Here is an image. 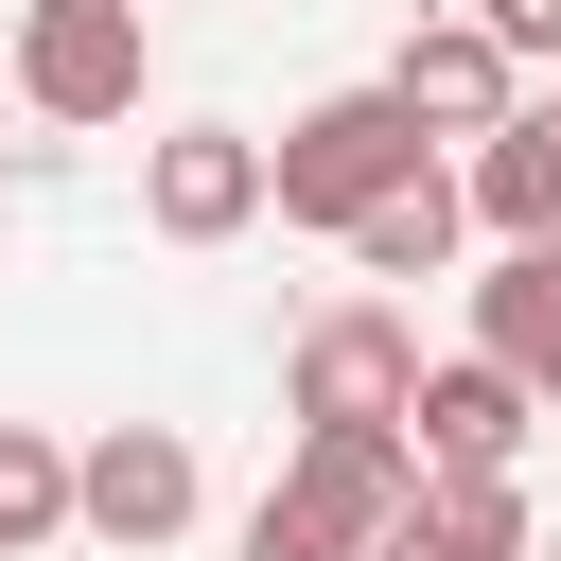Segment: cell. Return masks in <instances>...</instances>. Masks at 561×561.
<instances>
[{"label": "cell", "mask_w": 561, "mask_h": 561, "mask_svg": "<svg viewBox=\"0 0 561 561\" xmlns=\"http://www.w3.org/2000/svg\"><path fill=\"white\" fill-rule=\"evenodd\" d=\"M403 175H421V123H403L386 88H333V105H298V123L263 140V210H280V228H333V245H351Z\"/></svg>", "instance_id": "obj_1"}, {"label": "cell", "mask_w": 561, "mask_h": 561, "mask_svg": "<svg viewBox=\"0 0 561 561\" xmlns=\"http://www.w3.org/2000/svg\"><path fill=\"white\" fill-rule=\"evenodd\" d=\"M280 403H298V438H403V403H421V333H403L386 298H333V316L298 333Z\"/></svg>", "instance_id": "obj_2"}, {"label": "cell", "mask_w": 561, "mask_h": 561, "mask_svg": "<svg viewBox=\"0 0 561 561\" xmlns=\"http://www.w3.org/2000/svg\"><path fill=\"white\" fill-rule=\"evenodd\" d=\"M18 105L35 123H140V0H18Z\"/></svg>", "instance_id": "obj_3"}, {"label": "cell", "mask_w": 561, "mask_h": 561, "mask_svg": "<svg viewBox=\"0 0 561 561\" xmlns=\"http://www.w3.org/2000/svg\"><path fill=\"white\" fill-rule=\"evenodd\" d=\"M70 526L123 543V561H158V543L193 526V438H175V421H105V438L70 456Z\"/></svg>", "instance_id": "obj_4"}, {"label": "cell", "mask_w": 561, "mask_h": 561, "mask_svg": "<svg viewBox=\"0 0 561 561\" xmlns=\"http://www.w3.org/2000/svg\"><path fill=\"white\" fill-rule=\"evenodd\" d=\"M140 210H158V245H245L263 228V140L245 123H175L140 158Z\"/></svg>", "instance_id": "obj_5"}, {"label": "cell", "mask_w": 561, "mask_h": 561, "mask_svg": "<svg viewBox=\"0 0 561 561\" xmlns=\"http://www.w3.org/2000/svg\"><path fill=\"white\" fill-rule=\"evenodd\" d=\"M386 105H403L421 140H491V123L526 105V70H508V53L473 35V18H421V35L386 53Z\"/></svg>", "instance_id": "obj_6"}, {"label": "cell", "mask_w": 561, "mask_h": 561, "mask_svg": "<svg viewBox=\"0 0 561 561\" xmlns=\"http://www.w3.org/2000/svg\"><path fill=\"white\" fill-rule=\"evenodd\" d=\"M526 421H543V403H526L491 351H456V368H421V403H403V456H421V473H508V456H526Z\"/></svg>", "instance_id": "obj_7"}, {"label": "cell", "mask_w": 561, "mask_h": 561, "mask_svg": "<svg viewBox=\"0 0 561 561\" xmlns=\"http://www.w3.org/2000/svg\"><path fill=\"white\" fill-rule=\"evenodd\" d=\"M456 193H473V228H491V245H561V88H543V105H508V123L473 140V175H456Z\"/></svg>", "instance_id": "obj_8"}, {"label": "cell", "mask_w": 561, "mask_h": 561, "mask_svg": "<svg viewBox=\"0 0 561 561\" xmlns=\"http://www.w3.org/2000/svg\"><path fill=\"white\" fill-rule=\"evenodd\" d=\"M473 351H491V368L561 421V245H508V263L473 280Z\"/></svg>", "instance_id": "obj_9"}, {"label": "cell", "mask_w": 561, "mask_h": 561, "mask_svg": "<svg viewBox=\"0 0 561 561\" xmlns=\"http://www.w3.org/2000/svg\"><path fill=\"white\" fill-rule=\"evenodd\" d=\"M368 561H526V491H508V473H421Z\"/></svg>", "instance_id": "obj_10"}, {"label": "cell", "mask_w": 561, "mask_h": 561, "mask_svg": "<svg viewBox=\"0 0 561 561\" xmlns=\"http://www.w3.org/2000/svg\"><path fill=\"white\" fill-rule=\"evenodd\" d=\"M280 491H316L333 526H368V543H386V526H403V491H421V456H403V438H298V456H280Z\"/></svg>", "instance_id": "obj_11"}, {"label": "cell", "mask_w": 561, "mask_h": 561, "mask_svg": "<svg viewBox=\"0 0 561 561\" xmlns=\"http://www.w3.org/2000/svg\"><path fill=\"white\" fill-rule=\"evenodd\" d=\"M456 228H473V193H456V175L421 158V175H403V193H386V210L351 228V263H368V280H438V263H456Z\"/></svg>", "instance_id": "obj_12"}, {"label": "cell", "mask_w": 561, "mask_h": 561, "mask_svg": "<svg viewBox=\"0 0 561 561\" xmlns=\"http://www.w3.org/2000/svg\"><path fill=\"white\" fill-rule=\"evenodd\" d=\"M70 526V438H35V421H0V561H35Z\"/></svg>", "instance_id": "obj_13"}, {"label": "cell", "mask_w": 561, "mask_h": 561, "mask_svg": "<svg viewBox=\"0 0 561 561\" xmlns=\"http://www.w3.org/2000/svg\"><path fill=\"white\" fill-rule=\"evenodd\" d=\"M245 561H368V526H333L316 491H263L245 508Z\"/></svg>", "instance_id": "obj_14"}, {"label": "cell", "mask_w": 561, "mask_h": 561, "mask_svg": "<svg viewBox=\"0 0 561 561\" xmlns=\"http://www.w3.org/2000/svg\"><path fill=\"white\" fill-rule=\"evenodd\" d=\"M473 35H491V53H508V70H526V53H543V70H561V0H473Z\"/></svg>", "instance_id": "obj_15"}, {"label": "cell", "mask_w": 561, "mask_h": 561, "mask_svg": "<svg viewBox=\"0 0 561 561\" xmlns=\"http://www.w3.org/2000/svg\"><path fill=\"white\" fill-rule=\"evenodd\" d=\"M526 561H561V543H526Z\"/></svg>", "instance_id": "obj_16"}]
</instances>
